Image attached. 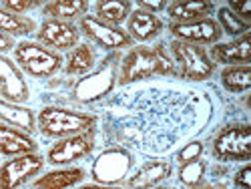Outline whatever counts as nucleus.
<instances>
[{"instance_id": "obj_6", "label": "nucleus", "mask_w": 251, "mask_h": 189, "mask_svg": "<svg viewBox=\"0 0 251 189\" xmlns=\"http://www.w3.org/2000/svg\"><path fill=\"white\" fill-rule=\"evenodd\" d=\"M135 167V157L123 147H107L100 151L91 165V179L97 185L117 187L125 183Z\"/></svg>"}, {"instance_id": "obj_28", "label": "nucleus", "mask_w": 251, "mask_h": 189, "mask_svg": "<svg viewBox=\"0 0 251 189\" xmlns=\"http://www.w3.org/2000/svg\"><path fill=\"white\" fill-rule=\"evenodd\" d=\"M205 173H207V163L203 159H197V161L185 163V165L179 167V181L187 189H193V187L203 183Z\"/></svg>"}, {"instance_id": "obj_31", "label": "nucleus", "mask_w": 251, "mask_h": 189, "mask_svg": "<svg viewBox=\"0 0 251 189\" xmlns=\"http://www.w3.org/2000/svg\"><path fill=\"white\" fill-rule=\"evenodd\" d=\"M227 8L231 10L235 16H239L241 20L249 23V18H251V2H235V0H231V2L227 4Z\"/></svg>"}, {"instance_id": "obj_17", "label": "nucleus", "mask_w": 251, "mask_h": 189, "mask_svg": "<svg viewBox=\"0 0 251 189\" xmlns=\"http://www.w3.org/2000/svg\"><path fill=\"white\" fill-rule=\"evenodd\" d=\"M36 149H38V143L32 139L30 133L0 121V155L16 157L25 153H34Z\"/></svg>"}, {"instance_id": "obj_3", "label": "nucleus", "mask_w": 251, "mask_h": 189, "mask_svg": "<svg viewBox=\"0 0 251 189\" xmlns=\"http://www.w3.org/2000/svg\"><path fill=\"white\" fill-rule=\"evenodd\" d=\"M97 125H99V115L58 107V105L43 107L36 117V129L47 139H65L78 133L95 131Z\"/></svg>"}, {"instance_id": "obj_14", "label": "nucleus", "mask_w": 251, "mask_h": 189, "mask_svg": "<svg viewBox=\"0 0 251 189\" xmlns=\"http://www.w3.org/2000/svg\"><path fill=\"white\" fill-rule=\"evenodd\" d=\"M169 32L175 36V40H183V43H191V45H217L223 32L217 25V20L213 18H203L195 20V23H169Z\"/></svg>"}, {"instance_id": "obj_34", "label": "nucleus", "mask_w": 251, "mask_h": 189, "mask_svg": "<svg viewBox=\"0 0 251 189\" xmlns=\"http://www.w3.org/2000/svg\"><path fill=\"white\" fill-rule=\"evenodd\" d=\"M16 43L12 40V36H6V34H0V56H4L6 53L14 51Z\"/></svg>"}, {"instance_id": "obj_27", "label": "nucleus", "mask_w": 251, "mask_h": 189, "mask_svg": "<svg viewBox=\"0 0 251 189\" xmlns=\"http://www.w3.org/2000/svg\"><path fill=\"white\" fill-rule=\"evenodd\" d=\"M217 25H219L221 32L233 36V38H239V36L247 34V30H249V23H245V20H241L239 16H235L227 6H221L217 10Z\"/></svg>"}, {"instance_id": "obj_4", "label": "nucleus", "mask_w": 251, "mask_h": 189, "mask_svg": "<svg viewBox=\"0 0 251 189\" xmlns=\"http://www.w3.org/2000/svg\"><path fill=\"white\" fill-rule=\"evenodd\" d=\"M167 51H169V56L175 62L177 79H183L187 82H203L213 77L215 62L209 58L205 47L183 43V40H173Z\"/></svg>"}, {"instance_id": "obj_18", "label": "nucleus", "mask_w": 251, "mask_h": 189, "mask_svg": "<svg viewBox=\"0 0 251 189\" xmlns=\"http://www.w3.org/2000/svg\"><path fill=\"white\" fill-rule=\"evenodd\" d=\"M165 25L157 14H151L143 8H135L129 18H127V34L139 43H149V40L157 38L163 32Z\"/></svg>"}, {"instance_id": "obj_13", "label": "nucleus", "mask_w": 251, "mask_h": 189, "mask_svg": "<svg viewBox=\"0 0 251 189\" xmlns=\"http://www.w3.org/2000/svg\"><path fill=\"white\" fill-rule=\"evenodd\" d=\"M0 99L20 107H25L30 99V89L23 71L8 56H0Z\"/></svg>"}, {"instance_id": "obj_21", "label": "nucleus", "mask_w": 251, "mask_h": 189, "mask_svg": "<svg viewBox=\"0 0 251 189\" xmlns=\"http://www.w3.org/2000/svg\"><path fill=\"white\" fill-rule=\"evenodd\" d=\"M213 10H215L213 2H169L167 4V14H169L171 23H177V25L209 18V14Z\"/></svg>"}, {"instance_id": "obj_30", "label": "nucleus", "mask_w": 251, "mask_h": 189, "mask_svg": "<svg viewBox=\"0 0 251 189\" xmlns=\"http://www.w3.org/2000/svg\"><path fill=\"white\" fill-rule=\"evenodd\" d=\"M0 6H2L4 10H8V12L25 16V12L43 6V2H38V0H4V2H0Z\"/></svg>"}, {"instance_id": "obj_1", "label": "nucleus", "mask_w": 251, "mask_h": 189, "mask_svg": "<svg viewBox=\"0 0 251 189\" xmlns=\"http://www.w3.org/2000/svg\"><path fill=\"white\" fill-rule=\"evenodd\" d=\"M100 109L107 147L143 155L171 153L213 119V101L207 93L175 85L125 89L104 101Z\"/></svg>"}, {"instance_id": "obj_23", "label": "nucleus", "mask_w": 251, "mask_h": 189, "mask_svg": "<svg viewBox=\"0 0 251 189\" xmlns=\"http://www.w3.org/2000/svg\"><path fill=\"white\" fill-rule=\"evenodd\" d=\"M93 8H95L93 16H97L107 25L119 27L133 12V2H129V0H99V2L93 4Z\"/></svg>"}, {"instance_id": "obj_24", "label": "nucleus", "mask_w": 251, "mask_h": 189, "mask_svg": "<svg viewBox=\"0 0 251 189\" xmlns=\"http://www.w3.org/2000/svg\"><path fill=\"white\" fill-rule=\"evenodd\" d=\"M0 121L12 125V127L23 129L26 133L36 131V119L30 109L20 107V105H10L2 99H0Z\"/></svg>"}, {"instance_id": "obj_5", "label": "nucleus", "mask_w": 251, "mask_h": 189, "mask_svg": "<svg viewBox=\"0 0 251 189\" xmlns=\"http://www.w3.org/2000/svg\"><path fill=\"white\" fill-rule=\"evenodd\" d=\"M12 60L23 71V75L32 79H50L62 69V62H65L58 53L43 47L36 40H20L14 47Z\"/></svg>"}, {"instance_id": "obj_33", "label": "nucleus", "mask_w": 251, "mask_h": 189, "mask_svg": "<svg viewBox=\"0 0 251 189\" xmlns=\"http://www.w3.org/2000/svg\"><path fill=\"white\" fill-rule=\"evenodd\" d=\"M249 177H251V167L245 165L243 169H239V171L235 173V179H233L235 187H239V189H251V181H249Z\"/></svg>"}, {"instance_id": "obj_26", "label": "nucleus", "mask_w": 251, "mask_h": 189, "mask_svg": "<svg viewBox=\"0 0 251 189\" xmlns=\"http://www.w3.org/2000/svg\"><path fill=\"white\" fill-rule=\"evenodd\" d=\"M221 85L225 91L229 93H247L251 89V67L243 65V67H227L221 71Z\"/></svg>"}, {"instance_id": "obj_8", "label": "nucleus", "mask_w": 251, "mask_h": 189, "mask_svg": "<svg viewBox=\"0 0 251 189\" xmlns=\"http://www.w3.org/2000/svg\"><path fill=\"white\" fill-rule=\"evenodd\" d=\"M76 28H78L80 34L87 36V40L91 45L107 51V53L125 51V49H131L135 45L133 38L127 34L125 28L102 23V20H99L93 14H85L82 18H78Z\"/></svg>"}, {"instance_id": "obj_10", "label": "nucleus", "mask_w": 251, "mask_h": 189, "mask_svg": "<svg viewBox=\"0 0 251 189\" xmlns=\"http://www.w3.org/2000/svg\"><path fill=\"white\" fill-rule=\"evenodd\" d=\"M47 159L40 153L16 155L0 165V189H20L43 171Z\"/></svg>"}, {"instance_id": "obj_20", "label": "nucleus", "mask_w": 251, "mask_h": 189, "mask_svg": "<svg viewBox=\"0 0 251 189\" xmlns=\"http://www.w3.org/2000/svg\"><path fill=\"white\" fill-rule=\"evenodd\" d=\"M97 67V53L91 43H78L65 58V73L69 77H85Z\"/></svg>"}, {"instance_id": "obj_7", "label": "nucleus", "mask_w": 251, "mask_h": 189, "mask_svg": "<svg viewBox=\"0 0 251 189\" xmlns=\"http://www.w3.org/2000/svg\"><path fill=\"white\" fill-rule=\"evenodd\" d=\"M117 69L119 60L115 56L109 62H102L97 71H91L87 77H80L73 87V99L82 105L102 101L117 85Z\"/></svg>"}, {"instance_id": "obj_9", "label": "nucleus", "mask_w": 251, "mask_h": 189, "mask_svg": "<svg viewBox=\"0 0 251 189\" xmlns=\"http://www.w3.org/2000/svg\"><path fill=\"white\" fill-rule=\"evenodd\" d=\"M213 157L217 161H249L251 127L247 123L229 125L213 139Z\"/></svg>"}, {"instance_id": "obj_25", "label": "nucleus", "mask_w": 251, "mask_h": 189, "mask_svg": "<svg viewBox=\"0 0 251 189\" xmlns=\"http://www.w3.org/2000/svg\"><path fill=\"white\" fill-rule=\"evenodd\" d=\"M36 28V23L32 18L20 16L14 12H8L0 6V34L6 36H28Z\"/></svg>"}, {"instance_id": "obj_11", "label": "nucleus", "mask_w": 251, "mask_h": 189, "mask_svg": "<svg viewBox=\"0 0 251 189\" xmlns=\"http://www.w3.org/2000/svg\"><path fill=\"white\" fill-rule=\"evenodd\" d=\"M95 131H87V133H78L73 137H65L58 139L54 145L49 147L47 151V163L54 165V167H69L71 163L85 159L95 151Z\"/></svg>"}, {"instance_id": "obj_19", "label": "nucleus", "mask_w": 251, "mask_h": 189, "mask_svg": "<svg viewBox=\"0 0 251 189\" xmlns=\"http://www.w3.org/2000/svg\"><path fill=\"white\" fill-rule=\"evenodd\" d=\"M87 171L82 167H58L49 173H43L32 181V189H71L82 183Z\"/></svg>"}, {"instance_id": "obj_12", "label": "nucleus", "mask_w": 251, "mask_h": 189, "mask_svg": "<svg viewBox=\"0 0 251 189\" xmlns=\"http://www.w3.org/2000/svg\"><path fill=\"white\" fill-rule=\"evenodd\" d=\"M78 38H80V32L76 25L62 23V20H54V18L43 20L36 30V43H40L54 53L75 49L78 45Z\"/></svg>"}, {"instance_id": "obj_29", "label": "nucleus", "mask_w": 251, "mask_h": 189, "mask_svg": "<svg viewBox=\"0 0 251 189\" xmlns=\"http://www.w3.org/2000/svg\"><path fill=\"white\" fill-rule=\"evenodd\" d=\"M203 151H205L203 141L193 139V141H187V143L181 147L175 159H177V163H179V165H185V163H191V161L201 159V157H203Z\"/></svg>"}, {"instance_id": "obj_32", "label": "nucleus", "mask_w": 251, "mask_h": 189, "mask_svg": "<svg viewBox=\"0 0 251 189\" xmlns=\"http://www.w3.org/2000/svg\"><path fill=\"white\" fill-rule=\"evenodd\" d=\"M167 4L169 2H165V0H139L137 2V8H143V10H147V12H151V14H157V12H161V10H167Z\"/></svg>"}, {"instance_id": "obj_2", "label": "nucleus", "mask_w": 251, "mask_h": 189, "mask_svg": "<svg viewBox=\"0 0 251 189\" xmlns=\"http://www.w3.org/2000/svg\"><path fill=\"white\" fill-rule=\"evenodd\" d=\"M151 77H177L175 62L169 56V51L163 45L131 47L129 53L121 58L117 71V82L121 87H129L133 82L147 81Z\"/></svg>"}, {"instance_id": "obj_15", "label": "nucleus", "mask_w": 251, "mask_h": 189, "mask_svg": "<svg viewBox=\"0 0 251 189\" xmlns=\"http://www.w3.org/2000/svg\"><path fill=\"white\" fill-rule=\"evenodd\" d=\"M173 165L165 159H153L143 163L135 173L125 179V189H153L171 177Z\"/></svg>"}, {"instance_id": "obj_16", "label": "nucleus", "mask_w": 251, "mask_h": 189, "mask_svg": "<svg viewBox=\"0 0 251 189\" xmlns=\"http://www.w3.org/2000/svg\"><path fill=\"white\" fill-rule=\"evenodd\" d=\"M249 51H251V38L249 34H243L231 43H217L209 51V58L215 65H227V67H243L249 65Z\"/></svg>"}, {"instance_id": "obj_22", "label": "nucleus", "mask_w": 251, "mask_h": 189, "mask_svg": "<svg viewBox=\"0 0 251 189\" xmlns=\"http://www.w3.org/2000/svg\"><path fill=\"white\" fill-rule=\"evenodd\" d=\"M91 8L85 0H52V2L43 4V14L54 20H62V23H73L76 18H82Z\"/></svg>"}, {"instance_id": "obj_35", "label": "nucleus", "mask_w": 251, "mask_h": 189, "mask_svg": "<svg viewBox=\"0 0 251 189\" xmlns=\"http://www.w3.org/2000/svg\"><path fill=\"white\" fill-rule=\"evenodd\" d=\"M78 189H123V187H109V185H97V183H93V185H82Z\"/></svg>"}]
</instances>
